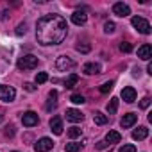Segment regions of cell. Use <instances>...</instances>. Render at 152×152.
Listing matches in <instances>:
<instances>
[{"instance_id": "cell-1", "label": "cell", "mask_w": 152, "mask_h": 152, "mask_svg": "<svg viewBox=\"0 0 152 152\" xmlns=\"http://www.w3.org/2000/svg\"><path fill=\"white\" fill-rule=\"evenodd\" d=\"M66 34H68V25L61 15H45L36 23V38L38 43L43 47L63 43Z\"/></svg>"}, {"instance_id": "cell-2", "label": "cell", "mask_w": 152, "mask_h": 152, "mask_svg": "<svg viewBox=\"0 0 152 152\" xmlns=\"http://www.w3.org/2000/svg\"><path fill=\"white\" fill-rule=\"evenodd\" d=\"M16 66H18V70H34L38 66V57L32 56V54H27V56L18 59Z\"/></svg>"}, {"instance_id": "cell-3", "label": "cell", "mask_w": 152, "mask_h": 152, "mask_svg": "<svg viewBox=\"0 0 152 152\" xmlns=\"http://www.w3.org/2000/svg\"><path fill=\"white\" fill-rule=\"evenodd\" d=\"M131 23H132V27H134L140 34H150V23H148L145 18H141V16H134V18L131 20Z\"/></svg>"}, {"instance_id": "cell-4", "label": "cell", "mask_w": 152, "mask_h": 152, "mask_svg": "<svg viewBox=\"0 0 152 152\" xmlns=\"http://www.w3.org/2000/svg\"><path fill=\"white\" fill-rule=\"evenodd\" d=\"M15 97H16V90L13 86L0 84V100H2V102H13Z\"/></svg>"}, {"instance_id": "cell-5", "label": "cell", "mask_w": 152, "mask_h": 152, "mask_svg": "<svg viewBox=\"0 0 152 152\" xmlns=\"http://www.w3.org/2000/svg\"><path fill=\"white\" fill-rule=\"evenodd\" d=\"M22 124L25 127H34V125L39 124V118H38V115L34 111H27V113L22 115Z\"/></svg>"}, {"instance_id": "cell-6", "label": "cell", "mask_w": 152, "mask_h": 152, "mask_svg": "<svg viewBox=\"0 0 152 152\" xmlns=\"http://www.w3.org/2000/svg\"><path fill=\"white\" fill-rule=\"evenodd\" d=\"M52 147H54V141H52L50 138H41V140L36 141L34 150H36V152H48Z\"/></svg>"}, {"instance_id": "cell-7", "label": "cell", "mask_w": 152, "mask_h": 152, "mask_svg": "<svg viewBox=\"0 0 152 152\" xmlns=\"http://www.w3.org/2000/svg\"><path fill=\"white\" fill-rule=\"evenodd\" d=\"M113 13H115L116 16L124 18V16H129V15H131V7H129L127 4H124V2H116V4L113 6Z\"/></svg>"}, {"instance_id": "cell-8", "label": "cell", "mask_w": 152, "mask_h": 152, "mask_svg": "<svg viewBox=\"0 0 152 152\" xmlns=\"http://www.w3.org/2000/svg\"><path fill=\"white\" fill-rule=\"evenodd\" d=\"M56 66H57V70H63V72H64V70L73 68L75 63H73V59H70V57H66V56H61V57H57Z\"/></svg>"}, {"instance_id": "cell-9", "label": "cell", "mask_w": 152, "mask_h": 152, "mask_svg": "<svg viewBox=\"0 0 152 152\" xmlns=\"http://www.w3.org/2000/svg\"><path fill=\"white\" fill-rule=\"evenodd\" d=\"M138 57L143 59V61H150V57H152V47H150L148 43L141 45V47L138 48Z\"/></svg>"}, {"instance_id": "cell-10", "label": "cell", "mask_w": 152, "mask_h": 152, "mask_svg": "<svg viewBox=\"0 0 152 152\" xmlns=\"http://www.w3.org/2000/svg\"><path fill=\"white\" fill-rule=\"evenodd\" d=\"M122 99H124L127 104H132V102L136 100V90H134L132 86L124 88V90H122Z\"/></svg>"}, {"instance_id": "cell-11", "label": "cell", "mask_w": 152, "mask_h": 152, "mask_svg": "<svg viewBox=\"0 0 152 152\" xmlns=\"http://www.w3.org/2000/svg\"><path fill=\"white\" fill-rule=\"evenodd\" d=\"M50 131H52L56 136L63 134V120H61V116H54V118L50 120Z\"/></svg>"}, {"instance_id": "cell-12", "label": "cell", "mask_w": 152, "mask_h": 152, "mask_svg": "<svg viewBox=\"0 0 152 152\" xmlns=\"http://www.w3.org/2000/svg\"><path fill=\"white\" fill-rule=\"evenodd\" d=\"M136 120H138V116H136L134 113H127V115H124V118L120 120V125H122L124 129H129V127H132V125L136 124Z\"/></svg>"}, {"instance_id": "cell-13", "label": "cell", "mask_w": 152, "mask_h": 152, "mask_svg": "<svg viewBox=\"0 0 152 152\" xmlns=\"http://www.w3.org/2000/svg\"><path fill=\"white\" fill-rule=\"evenodd\" d=\"M86 20H88L86 11H73V15H72V22H73L75 25H84Z\"/></svg>"}, {"instance_id": "cell-14", "label": "cell", "mask_w": 152, "mask_h": 152, "mask_svg": "<svg viewBox=\"0 0 152 152\" xmlns=\"http://www.w3.org/2000/svg\"><path fill=\"white\" fill-rule=\"evenodd\" d=\"M83 118H84V115L81 111H77V109H66V120H70V122H81Z\"/></svg>"}, {"instance_id": "cell-15", "label": "cell", "mask_w": 152, "mask_h": 152, "mask_svg": "<svg viewBox=\"0 0 152 152\" xmlns=\"http://www.w3.org/2000/svg\"><path fill=\"white\" fill-rule=\"evenodd\" d=\"M83 72H84L86 75H95V73H100V64H97V63H86V64L83 66Z\"/></svg>"}, {"instance_id": "cell-16", "label": "cell", "mask_w": 152, "mask_h": 152, "mask_svg": "<svg viewBox=\"0 0 152 152\" xmlns=\"http://www.w3.org/2000/svg\"><path fill=\"white\" fill-rule=\"evenodd\" d=\"M122 140V134L118 131H109L106 134V145H113V143H120Z\"/></svg>"}, {"instance_id": "cell-17", "label": "cell", "mask_w": 152, "mask_h": 152, "mask_svg": "<svg viewBox=\"0 0 152 152\" xmlns=\"http://www.w3.org/2000/svg\"><path fill=\"white\" fill-rule=\"evenodd\" d=\"M57 107V91L56 90H52L50 93H48V102H47V111H52V109H56Z\"/></svg>"}, {"instance_id": "cell-18", "label": "cell", "mask_w": 152, "mask_h": 152, "mask_svg": "<svg viewBox=\"0 0 152 152\" xmlns=\"http://www.w3.org/2000/svg\"><path fill=\"white\" fill-rule=\"evenodd\" d=\"M147 136H148V129H147V127H143V125L132 131V138H134V140H138V141H141V140H145Z\"/></svg>"}, {"instance_id": "cell-19", "label": "cell", "mask_w": 152, "mask_h": 152, "mask_svg": "<svg viewBox=\"0 0 152 152\" xmlns=\"http://www.w3.org/2000/svg\"><path fill=\"white\" fill-rule=\"evenodd\" d=\"M93 122H95L97 125H106V124H107V115H104V113H100V111H95Z\"/></svg>"}, {"instance_id": "cell-20", "label": "cell", "mask_w": 152, "mask_h": 152, "mask_svg": "<svg viewBox=\"0 0 152 152\" xmlns=\"http://www.w3.org/2000/svg\"><path fill=\"white\" fill-rule=\"evenodd\" d=\"M77 83H79V75H77V73H72L70 77L64 81V86H66V88H73Z\"/></svg>"}, {"instance_id": "cell-21", "label": "cell", "mask_w": 152, "mask_h": 152, "mask_svg": "<svg viewBox=\"0 0 152 152\" xmlns=\"http://www.w3.org/2000/svg\"><path fill=\"white\" fill-rule=\"evenodd\" d=\"M116 109H118V99L113 97V99L109 100V104H107V113H109V115H115Z\"/></svg>"}, {"instance_id": "cell-22", "label": "cell", "mask_w": 152, "mask_h": 152, "mask_svg": "<svg viewBox=\"0 0 152 152\" xmlns=\"http://www.w3.org/2000/svg\"><path fill=\"white\" fill-rule=\"evenodd\" d=\"M83 145H84V143H66L64 150H66V152H79Z\"/></svg>"}, {"instance_id": "cell-23", "label": "cell", "mask_w": 152, "mask_h": 152, "mask_svg": "<svg viewBox=\"0 0 152 152\" xmlns=\"http://www.w3.org/2000/svg\"><path fill=\"white\" fill-rule=\"evenodd\" d=\"M47 81H48V73L39 72V73L36 75V84H43V83H47Z\"/></svg>"}, {"instance_id": "cell-24", "label": "cell", "mask_w": 152, "mask_h": 152, "mask_svg": "<svg viewBox=\"0 0 152 152\" xmlns=\"http://www.w3.org/2000/svg\"><path fill=\"white\" fill-rule=\"evenodd\" d=\"M70 100L73 102V104H84L86 100H84V97L81 95V93H73L72 97H70Z\"/></svg>"}, {"instance_id": "cell-25", "label": "cell", "mask_w": 152, "mask_h": 152, "mask_svg": "<svg viewBox=\"0 0 152 152\" xmlns=\"http://www.w3.org/2000/svg\"><path fill=\"white\" fill-rule=\"evenodd\" d=\"M115 29H116L115 22H106V23H104V32H106V34H113Z\"/></svg>"}, {"instance_id": "cell-26", "label": "cell", "mask_w": 152, "mask_h": 152, "mask_svg": "<svg viewBox=\"0 0 152 152\" xmlns=\"http://www.w3.org/2000/svg\"><path fill=\"white\" fill-rule=\"evenodd\" d=\"M113 86H115V83H113V81H107V83H104V84L100 86V93H109V91L113 90Z\"/></svg>"}, {"instance_id": "cell-27", "label": "cell", "mask_w": 152, "mask_h": 152, "mask_svg": "<svg viewBox=\"0 0 152 152\" xmlns=\"http://www.w3.org/2000/svg\"><path fill=\"white\" fill-rule=\"evenodd\" d=\"M81 132H83V131H81L79 127H70V129H68V136H70V138H79Z\"/></svg>"}, {"instance_id": "cell-28", "label": "cell", "mask_w": 152, "mask_h": 152, "mask_svg": "<svg viewBox=\"0 0 152 152\" xmlns=\"http://www.w3.org/2000/svg\"><path fill=\"white\" fill-rule=\"evenodd\" d=\"M120 50L127 54V52H131V50H132V45H131V43H127V41H122V43H120Z\"/></svg>"}, {"instance_id": "cell-29", "label": "cell", "mask_w": 152, "mask_h": 152, "mask_svg": "<svg viewBox=\"0 0 152 152\" xmlns=\"http://www.w3.org/2000/svg\"><path fill=\"white\" fill-rule=\"evenodd\" d=\"M25 32H27V23H20V25L16 27V34L22 36V34H25Z\"/></svg>"}, {"instance_id": "cell-30", "label": "cell", "mask_w": 152, "mask_h": 152, "mask_svg": "<svg viewBox=\"0 0 152 152\" xmlns=\"http://www.w3.org/2000/svg\"><path fill=\"white\" fill-rule=\"evenodd\" d=\"M75 48H77V52H81V54H88L90 52V45H77Z\"/></svg>"}, {"instance_id": "cell-31", "label": "cell", "mask_w": 152, "mask_h": 152, "mask_svg": "<svg viewBox=\"0 0 152 152\" xmlns=\"http://www.w3.org/2000/svg\"><path fill=\"white\" fill-rule=\"evenodd\" d=\"M120 152H136V147L134 145H124V147H120Z\"/></svg>"}, {"instance_id": "cell-32", "label": "cell", "mask_w": 152, "mask_h": 152, "mask_svg": "<svg viewBox=\"0 0 152 152\" xmlns=\"http://www.w3.org/2000/svg\"><path fill=\"white\" fill-rule=\"evenodd\" d=\"M148 106H150V99H148V97L141 99V102H140V107H141V109H147Z\"/></svg>"}, {"instance_id": "cell-33", "label": "cell", "mask_w": 152, "mask_h": 152, "mask_svg": "<svg viewBox=\"0 0 152 152\" xmlns=\"http://www.w3.org/2000/svg\"><path fill=\"white\" fill-rule=\"evenodd\" d=\"M23 88H25L27 91H36V86H34L32 83H25V84H23Z\"/></svg>"}, {"instance_id": "cell-34", "label": "cell", "mask_w": 152, "mask_h": 152, "mask_svg": "<svg viewBox=\"0 0 152 152\" xmlns=\"http://www.w3.org/2000/svg\"><path fill=\"white\" fill-rule=\"evenodd\" d=\"M6 136H15V127H13V125H9V127L6 129Z\"/></svg>"}, {"instance_id": "cell-35", "label": "cell", "mask_w": 152, "mask_h": 152, "mask_svg": "<svg viewBox=\"0 0 152 152\" xmlns=\"http://www.w3.org/2000/svg\"><path fill=\"white\" fill-rule=\"evenodd\" d=\"M147 73H150V75H152V63H148V64H147Z\"/></svg>"}, {"instance_id": "cell-36", "label": "cell", "mask_w": 152, "mask_h": 152, "mask_svg": "<svg viewBox=\"0 0 152 152\" xmlns=\"http://www.w3.org/2000/svg\"><path fill=\"white\" fill-rule=\"evenodd\" d=\"M6 18H7V13L2 11V13H0V20H6Z\"/></svg>"}, {"instance_id": "cell-37", "label": "cell", "mask_w": 152, "mask_h": 152, "mask_svg": "<svg viewBox=\"0 0 152 152\" xmlns=\"http://www.w3.org/2000/svg\"><path fill=\"white\" fill-rule=\"evenodd\" d=\"M2 118H4V116H2V115H0V122H2Z\"/></svg>"}, {"instance_id": "cell-38", "label": "cell", "mask_w": 152, "mask_h": 152, "mask_svg": "<svg viewBox=\"0 0 152 152\" xmlns=\"http://www.w3.org/2000/svg\"><path fill=\"white\" fill-rule=\"evenodd\" d=\"M13 152H18V150H13Z\"/></svg>"}]
</instances>
